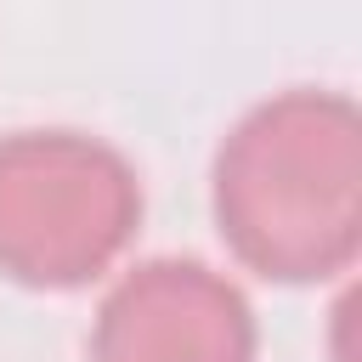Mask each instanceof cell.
<instances>
[{
  "instance_id": "1",
  "label": "cell",
  "mask_w": 362,
  "mask_h": 362,
  "mask_svg": "<svg viewBox=\"0 0 362 362\" xmlns=\"http://www.w3.org/2000/svg\"><path fill=\"white\" fill-rule=\"evenodd\" d=\"M215 215L266 277H322L356 249V113L288 90L255 107L215 158Z\"/></svg>"
},
{
  "instance_id": "2",
  "label": "cell",
  "mask_w": 362,
  "mask_h": 362,
  "mask_svg": "<svg viewBox=\"0 0 362 362\" xmlns=\"http://www.w3.org/2000/svg\"><path fill=\"white\" fill-rule=\"evenodd\" d=\"M141 215L130 164L74 130H23L0 147V266L23 283H85Z\"/></svg>"
},
{
  "instance_id": "3",
  "label": "cell",
  "mask_w": 362,
  "mask_h": 362,
  "mask_svg": "<svg viewBox=\"0 0 362 362\" xmlns=\"http://www.w3.org/2000/svg\"><path fill=\"white\" fill-rule=\"evenodd\" d=\"M90 362H255V322L209 266L153 260L107 294Z\"/></svg>"
}]
</instances>
